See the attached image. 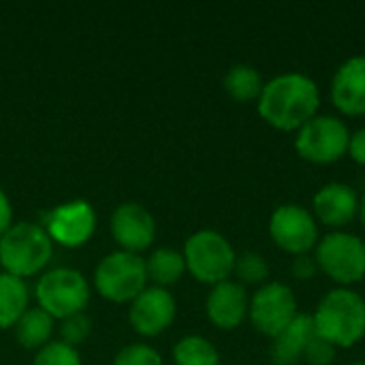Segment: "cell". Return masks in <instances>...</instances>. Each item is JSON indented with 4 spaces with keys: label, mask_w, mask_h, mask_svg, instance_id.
I'll return each mask as SVG.
<instances>
[{
    "label": "cell",
    "mask_w": 365,
    "mask_h": 365,
    "mask_svg": "<svg viewBox=\"0 0 365 365\" xmlns=\"http://www.w3.org/2000/svg\"><path fill=\"white\" fill-rule=\"evenodd\" d=\"M321 90L319 83L297 71L280 73L265 81L257 101L261 120L282 133H297L306 122L319 115Z\"/></svg>",
    "instance_id": "6da1fadb"
},
{
    "label": "cell",
    "mask_w": 365,
    "mask_h": 365,
    "mask_svg": "<svg viewBox=\"0 0 365 365\" xmlns=\"http://www.w3.org/2000/svg\"><path fill=\"white\" fill-rule=\"evenodd\" d=\"M317 338L338 349H351L365 338V299L353 289L327 291L312 314Z\"/></svg>",
    "instance_id": "7a4b0ae2"
},
{
    "label": "cell",
    "mask_w": 365,
    "mask_h": 365,
    "mask_svg": "<svg viewBox=\"0 0 365 365\" xmlns=\"http://www.w3.org/2000/svg\"><path fill=\"white\" fill-rule=\"evenodd\" d=\"M53 255V242L43 225L19 220L0 237V269L21 280L41 274Z\"/></svg>",
    "instance_id": "3957f363"
},
{
    "label": "cell",
    "mask_w": 365,
    "mask_h": 365,
    "mask_svg": "<svg viewBox=\"0 0 365 365\" xmlns=\"http://www.w3.org/2000/svg\"><path fill=\"white\" fill-rule=\"evenodd\" d=\"M184 261L186 272L201 284H220L225 280H231L237 252L233 244L214 229H201L195 231L186 244H184Z\"/></svg>",
    "instance_id": "277c9868"
},
{
    "label": "cell",
    "mask_w": 365,
    "mask_h": 365,
    "mask_svg": "<svg viewBox=\"0 0 365 365\" xmlns=\"http://www.w3.org/2000/svg\"><path fill=\"white\" fill-rule=\"evenodd\" d=\"M321 274L344 289H353L365 278V242L351 231H329L314 248Z\"/></svg>",
    "instance_id": "5b68a950"
},
{
    "label": "cell",
    "mask_w": 365,
    "mask_h": 365,
    "mask_svg": "<svg viewBox=\"0 0 365 365\" xmlns=\"http://www.w3.org/2000/svg\"><path fill=\"white\" fill-rule=\"evenodd\" d=\"M90 284L79 269L53 267L38 276L34 287L36 306L45 310L53 321L86 312L90 302Z\"/></svg>",
    "instance_id": "8992f818"
},
{
    "label": "cell",
    "mask_w": 365,
    "mask_h": 365,
    "mask_svg": "<svg viewBox=\"0 0 365 365\" xmlns=\"http://www.w3.org/2000/svg\"><path fill=\"white\" fill-rule=\"evenodd\" d=\"M148 284L145 259L126 250L109 252L94 269L96 293L113 304H130Z\"/></svg>",
    "instance_id": "52a82bcc"
},
{
    "label": "cell",
    "mask_w": 365,
    "mask_h": 365,
    "mask_svg": "<svg viewBox=\"0 0 365 365\" xmlns=\"http://www.w3.org/2000/svg\"><path fill=\"white\" fill-rule=\"evenodd\" d=\"M351 130L338 115L319 113L295 133V152L312 165H334L349 154Z\"/></svg>",
    "instance_id": "ba28073f"
},
{
    "label": "cell",
    "mask_w": 365,
    "mask_h": 365,
    "mask_svg": "<svg viewBox=\"0 0 365 365\" xmlns=\"http://www.w3.org/2000/svg\"><path fill=\"white\" fill-rule=\"evenodd\" d=\"M299 314L295 291L284 282H265L250 295L248 321L265 338H276Z\"/></svg>",
    "instance_id": "9c48e42d"
},
{
    "label": "cell",
    "mask_w": 365,
    "mask_h": 365,
    "mask_svg": "<svg viewBox=\"0 0 365 365\" xmlns=\"http://www.w3.org/2000/svg\"><path fill=\"white\" fill-rule=\"evenodd\" d=\"M267 231L274 246L291 257L312 255L321 240L314 214L297 203L278 205L269 216Z\"/></svg>",
    "instance_id": "30bf717a"
},
{
    "label": "cell",
    "mask_w": 365,
    "mask_h": 365,
    "mask_svg": "<svg viewBox=\"0 0 365 365\" xmlns=\"http://www.w3.org/2000/svg\"><path fill=\"white\" fill-rule=\"evenodd\" d=\"M43 227L53 244L64 248H79L88 244L96 231V212L90 201L71 199L56 205Z\"/></svg>",
    "instance_id": "8fae6325"
},
{
    "label": "cell",
    "mask_w": 365,
    "mask_h": 365,
    "mask_svg": "<svg viewBox=\"0 0 365 365\" xmlns=\"http://www.w3.org/2000/svg\"><path fill=\"white\" fill-rule=\"evenodd\" d=\"M178 314L175 297L169 289L148 284L130 304H128V323L133 331L143 338H156L167 331Z\"/></svg>",
    "instance_id": "7c38bea8"
},
{
    "label": "cell",
    "mask_w": 365,
    "mask_h": 365,
    "mask_svg": "<svg viewBox=\"0 0 365 365\" xmlns=\"http://www.w3.org/2000/svg\"><path fill=\"white\" fill-rule=\"evenodd\" d=\"M109 229L113 242L120 246L118 250H126L133 255H141L156 240V220L152 212L137 201H126L118 205L109 218Z\"/></svg>",
    "instance_id": "4fadbf2b"
},
{
    "label": "cell",
    "mask_w": 365,
    "mask_h": 365,
    "mask_svg": "<svg viewBox=\"0 0 365 365\" xmlns=\"http://www.w3.org/2000/svg\"><path fill=\"white\" fill-rule=\"evenodd\" d=\"M310 212L317 222L334 231H344L355 218H359V197L353 186L344 182H329L314 192Z\"/></svg>",
    "instance_id": "5bb4252c"
},
{
    "label": "cell",
    "mask_w": 365,
    "mask_h": 365,
    "mask_svg": "<svg viewBox=\"0 0 365 365\" xmlns=\"http://www.w3.org/2000/svg\"><path fill=\"white\" fill-rule=\"evenodd\" d=\"M250 295L237 280L214 284L205 297V314L216 329L233 331L248 319Z\"/></svg>",
    "instance_id": "9a60e30c"
},
{
    "label": "cell",
    "mask_w": 365,
    "mask_h": 365,
    "mask_svg": "<svg viewBox=\"0 0 365 365\" xmlns=\"http://www.w3.org/2000/svg\"><path fill=\"white\" fill-rule=\"evenodd\" d=\"M329 96L342 115H365V53L351 56L338 66L331 77Z\"/></svg>",
    "instance_id": "2e32d148"
},
{
    "label": "cell",
    "mask_w": 365,
    "mask_h": 365,
    "mask_svg": "<svg viewBox=\"0 0 365 365\" xmlns=\"http://www.w3.org/2000/svg\"><path fill=\"white\" fill-rule=\"evenodd\" d=\"M314 336H317V331H314L312 314L299 312L295 317V321L284 331H280L276 338H272V344H269L272 364L297 365L299 361H304V353Z\"/></svg>",
    "instance_id": "e0dca14e"
},
{
    "label": "cell",
    "mask_w": 365,
    "mask_h": 365,
    "mask_svg": "<svg viewBox=\"0 0 365 365\" xmlns=\"http://www.w3.org/2000/svg\"><path fill=\"white\" fill-rule=\"evenodd\" d=\"M30 291L26 280L0 272V329H13L21 314L30 308Z\"/></svg>",
    "instance_id": "ac0fdd59"
},
{
    "label": "cell",
    "mask_w": 365,
    "mask_h": 365,
    "mask_svg": "<svg viewBox=\"0 0 365 365\" xmlns=\"http://www.w3.org/2000/svg\"><path fill=\"white\" fill-rule=\"evenodd\" d=\"M53 325H56V321L45 310H41L38 306L28 308L13 327L15 340L19 346L28 349V351H41L45 344L51 342Z\"/></svg>",
    "instance_id": "d6986e66"
},
{
    "label": "cell",
    "mask_w": 365,
    "mask_h": 365,
    "mask_svg": "<svg viewBox=\"0 0 365 365\" xmlns=\"http://www.w3.org/2000/svg\"><path fill=\"white\" fill-rule=\"evenodd\" d=\"M145 272L150 284L169 289L186 274L184 255L175 248H154L145 257Z\"/></svg>",
    "instance_id": "ffe728a7"
},
{
    "label": "cell",
    "mask_w": 365,
    "mask_h": 365,
    "mask_svg": "<svg viewBox=\"0 0 365 365\" xmlns=\"http://www.w3.org/2000/svg\"><path fill=\"white\" fill-rule=\"evenodd\" d=\"M263 86L265 81L252 64H233L222 77L225 92L237 103H257Z\"/></svg>",
    "instance_id": "44dd1931"
},
{
    "label": "cell",
    "mask_w": 365,
    "mask_h": 365,
    "mask_svg": "<svg viewBox=\"0 0 365 365\" xmlns=\"http://www.w3.org/2000/svg\"><path fill=\"white\" fill-rule=\"evenodd\" d=\"M173 364L175 365H220V353L203 336L190 334L175 342L173 346Z\"/></svg>",
    "instance_id": "7402d4cb"
},
{
    "label": "cell",
    "mask_w": 365,
    "mask_h": 365,
    "mask_svg": "<svg viewBox=\"0 0 365 365\" xmlns=\"http://www.w3.org/2000/svg\"><path fill=\"white\" fill-rule=\"evenodd\" d=\"M233 276H237V282L244 287L246 284H259L261 287L269 278V263L263 259V255H259L255 250L242 252V255H237Z\"/></svg>",
    "instance_id": "603a6c76"
},
{
    "label": "cell",
    "mask_w": 365,
    "mask_h": 365,
    "mask_svg": "<svg viewBox=\"0 0 365 365\" xmlns=\"http://www.w3.org/2000/svg\"><path fill=\"white\" fill-rule=\"evenodd\" d=\"M32 365H83L81 355L75 346H68L60 340H51L41 351H36Z\"/></svg>",
    "instance_id": "cb8c5ba5"
},
{
    "label": "cell",
    "mask_w": 365,
    "mask_h": 365,
    "mask_svg": "<svg viewBox=\"0 0 365 365\" xmlns=\"http://www.w3.org/2000/svg\"><path fill=\"white\" fill-rule=\"evenodd\" d=\"M111 365H163V357L154 346L145 342H133L115 353Z\"/></svg>",
    "instance_id": "d4e9b609"
},
{
    "label": "cell",
    "mask_w": 365,
    "mask_h": 365,
    "mask_svg": "<svg viewBox=\"0 0 365 365\" xmlns=\"http://www.w3.org/2000/svg\"><path fill=\"white\" fill-rule=\"evenodd\" d=\"M90 334H92V319L86 312H79L60 321V342L68 346L77 349L81 342L88 340Z\"/></svg>",
    "instance_id": "484cf974"
},
{
    "label": "cell",
    "mask_w": 365,
    "mask_h": 365,
    "mask_svg": "<svg viewBox=\"0 0 365 365\" xmlns=\"http://www.w3.org/2000/svg\"><path fill=\"white\" fill-rule=\"evenodd\" d=\"M336 353L338 351L331 344H327L325 340L314 336L304 353V361L308 365H331L336 359Z\"/></svg>",
    "instance_id": "4316f807"
},
{
    "label": "cell",
    "mask_w": 365,
    "mask_h": 365,
    "mask_svg": "<svg viewBox=\"0 0 365 365\" xmlns=\"http://www.w3.org/2000/svg\"><path fill=\"white\" fill-rule=\"evenodd\" d=\"M291 274L297 278V280H310L319 274V267H317V261L312 255H302V257H293V263H291Z\"/></svg>",
    "instance_id": "83f0119b"
},
{
    "label": "cell",
    "mask_w": 365,
    "mask_h": 365,
    "mask_svg": "<svg viewBox=\"0 0 365 365\" xmlns=\"http://www.w3.org/2000/svg\"><path fill=\"white\" fill-rule=\"evenodd\" d=\"M353 163L365 167V126L357 128L355 133H351V141H349V154Z\"/></svg>",
    "instance_id": "f1b7e54d"
},
{
    "label": "cell",
    "mask_w": 365,
    "mask_h": 365,
    "mask_svg": "<svg viewBox=\"0 0 365 365\" xmlns=\"http://www.w3.org/2000/svg\"><path fill=\"white\" fill-rule=\"evenodd\" d=\"M13 227V205L9 195L0 188V237Z\"/></svg>",
    "instance_id": "f546056e"
},
{
    "label": "cell",
    "mask_w": 365,
    "mask_h": 365,
    "mask_svg": "<svg viewBox=\"0 0 365 365\" xmlns=\"http://www.w3.org/2000/svg\"><path fill=\"white\" fill-rule=\"evenodd\" d=\"M359 220H361V225L365 227V195L359 199Z\"/></svg>",
    "instance_id": "4dcf8cb0"
},
{
    "label": "cell",
    "mask_w": 365,
    "mask_h": 365,
    "mask_svg": "<svg viewBox=\"0 0 365 365\" xmlns=\"http://www.w3.org/2000/svg\"><path fill=\"white\" fill-rule=\"evenodd\" d=\"M351 365H365V361H355V364H351Z\"/></svg>",
    "instance_id": "1f68e13d"
}]
</instances>
